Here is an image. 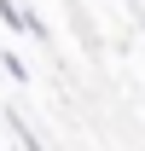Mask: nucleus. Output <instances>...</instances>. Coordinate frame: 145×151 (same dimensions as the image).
<instances>
[{
  "label": "nucleus",
  "mask_w": 145,
  "mask_h": 151,
  "mask_svg": "<svg viewBox=\"0 0 145 151\" xmlns=\"http://www.w3.org/2000/svg\"><path fill=\"white\" fill-rule=\"evenodd\" d=\"M0 23H6V29H18V35H35V41H47V23H41L35 12H23L18 0H0Z\"/></svg>",
  "instance_id": "nucleus-1"
}]
</instances>
